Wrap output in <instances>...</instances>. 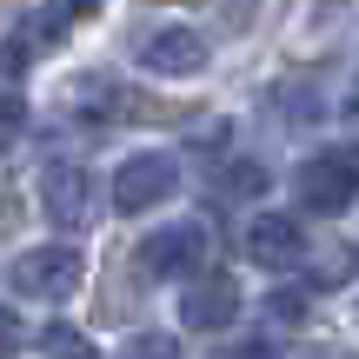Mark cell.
Wrapping results in <instances>:
<instances>
[{
  "instance_id": "6da1fadb",
  "label": "cell",
  "mask_w": 359,
  "mask_h": 359,
  "mask_svg": "<svg viewBox=\"0 0 359 359\" xmlns=\"http://www.w3.org/2000/svg\"><path fill=\"white\" fill-rule=\"evenodd\" d=\"M293 193L306 213H346L359 200V147H320L313 160H299Z\"/></svg>"
},
{
  "instance_id": "7a4b0ae2",
  "label": "cell",
  "mask_w": 359,
  "mask_h": 359,
  "mask_svg": "<svg viewBox=\"0 0 359 359\" xmlns=\"http://www.w3.org/2000/svg\"><path fill=\"white\" fill-rule=\"evenodd\" d=\"M87 280V259H80V246H34V253L13 259V286H20L27 299H67L74 286Z\"/></svg>"
},
{
  "instance_id": "3957f363",
  "label": "cell",
  "mask_w": 359,
  "mask_h": 359,
  "mask_svg": "<svg viewBox=\"0 0 359 359\" xmlns=\"http://www.w3.org/2000/svg\"><path fill=\"white\" fill-rule=\"evenodd\" d=\"M140 273L147 280H180V273H193L206 259V226H193V219H180V226H160L140 240Z\"/></svg>"
},
{
  "instance_id": "277c9868",
  "label": "cell",
  "mask_w": 359,
  "mask_h": 359,
  "mask_svg": "<svg viewBox=\"0 0 359 359\" xmlns=\"http://www.w3.org/2000/svg\"><path fill=\"white\" fill-rule=\"evenodd\" d=\"M173 187H180V167L167 154H133V160H120V173H114V206L120 213H147V206H160Z\"/></svg>"
},
{
  "instance_id": "5b68a950",
  "label": "cell",
  "mask_w": 359,
  "mask_h": 359,
  "mask_svg": "<svg viewBox=\"0 0 359 359\" xmlns=\"http://www.w3.org/2000/svg\"><path fill=\"white\" fill-rule=\"evenodd\" d=\"M40 206H47V219L53 226H87V213H93V180L87 167H74V160H53L47 173H40Z\"/></svg>"
},
{
  "instance_id": "8992f818",
  "label": "cell",
  "mask_w": 359,
  "mask_h": 359,
  "mask_svg": "<svg viewBox=\"0 0 359 359\" xmlns=\"http://www.w3.org/2000/svg\"><path fill=\"white\" fill-rule=\"evenodd\" d=\"M246 259H253V266H273V273L299 266V259H306V233H299V219L259 213L253 226H246Z\"/></svg>"
},
{
  "instance_id": "52a82bcc",
  "label": "cell",
  "mask_w": 359,
  "mask_h": 359,
  "mask_svg": "<svg viewBox=\"0 0 359 359\" xmlns=\"http://www.w3.org/2000/svg\"><path fill=\"white\" fill-rule=\"evenodd\" d=\"M233 313H240V286L233 280H200L180 293V326L187 333H219V326H233Z\"/></svg>"
},
{
  "instance_id": "ba28073f",
  "label": "cell",
  "mask_w": 359,
  "mask_h": 359,
  "mask_svg": "<svg viewBox=\"0 0 359 359\" xmlns=\"http://www.w3.org/2000/svg\"><path fill=\"white\" fill-rule=\"evenodd\" d=\"M140 67L147 74H200L206 67V40L193 34V27H160V34H147Z\"/></svg>"
},
{
  "instance_id": "9c48e42d",
  "label": "cell",
  "mask_w": 359,
  "mask_h": 359,
  "mask_svg": "<svg viewBox=\"0 0 359 359\" xmlns=\"http://www.w3.org/2000/svg\"><path fill=\"white\" fill-rule=\"evenodd\" d=\"M353 273H359V246L339 240V246H326V253L306 266V286H313V293H333V286H346Z\"/></svg>"
},
{
  "instance_id": "30bf717a",
  "label": "cell",
  "mask_w": 359,
  "mask_h": 359,
  "mask_svg": "<svg viewBox=\"0 0 359 359\" xmlns=\"http://www.w3.org/2000/svg\"><path fill=\"white\" fill-rule=\"evenodd\" d=\"M213 193L219 200H253V193H266V167L259 160H233V167H219Z\"/></svg>"
},
{
  "instance_id": "8fae6325",
  "label": "cell",
  "mask_w": 359,
  "mask_h": 359,
  "mask_svg": "<svg viewBox=\"0 0 359 359\" xmlns=\"http://www.w3.org/2000/svg\"><path fill=\"white\" fill-rule=\"evenodd\" d=\"M93 7H100V0H47V13H40L47 27H40V40H53L60 27H80V20H87Z\"/></svg>"
},
{
  "instance_id": "7c38bea8",
  "label": "cell",
  "mask_w": 359,
  "mask_h": 359,
  "mask_svg": "<svg viewBox=\"0 0 359 359\" xmlns=\"http://www.w3.org/2000/svg\"><path fill=\"white\" fill-rule=\"evenodd\" d=\"M120 359H180V339H167V333H133L127 346H120Z\"/></svg>"
},
{
  "instance_id": "4fadbf2b",
  "label": "cell",
  "mask_w": 359,
  "mask_h": 359,
  "mask_svg": "<svg viewBox=\"0 0 359 359\" xmlns=\"http://www.w3.org/2000/svg\"><path fill=\"white\" fill-rule=\"evenodd\" d=\"M47 346H53V359H100L80 333H67V326H53V333H47Z\"/></svg>"
},
{
  "instance_id": "5bb4252c",
  "label": "cell",
  "mask_w": 359,
  "mask_h": 359,
  "mask_svg": "<svg viewBox=\"0 0 359 359\" xmlns=\"http://www.w3.org/2000/svg\"><path fill=\"white\" fill-rule=\"evenodd\" d=\"M20 127H27V107L7 93V100H0V147H13V140H20Z\"/></svg>"
},
{
  "instance_id": "9a60e30c",
  "label": "cell",
  "mask_w": 359,
  "mask_h": 359,
  "mask_svg": "<svg viewBox=\"0 0 359 359\" xmlns=\"http://www.w3.org/2000/svg\"><path fill=\"white\" fill-rule=\"evenodd\" d=\"M20 339H27L20 313H13V306H0V359H13V353H20Z\"/></svg>"
},
{
  "instance_id": "2e32d148",
  "label": "cell",
  "mask_w": 359,
  "mask_h": 359,
  "mask_svg": "<svg viewBox=\"0 0 359 359\" xmlns=\"http://www.w3.org/2000/svg\"><path fill=\"white\" fill-rule=\"evenodd\" d=\"M219 359H280V353H273L266 339H240V346H226Z\"/></svg>"
},
{
  "instance_id": "e0dca14e",
  "label": "cell",
  "mask_w": 359,
  "mask_h": 359,
  "mask_svg": "<svg viewBox=\"0 0 359 359\" xmlns=\"http://www.w3.org/2000/svg\"><path fill=\"white\" fill-rule=\"evenodd\" d=\"M313 359H353V353H313Z\"/></svg>"
}]
</instances>
